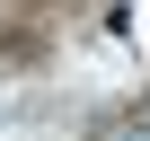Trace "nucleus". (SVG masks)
<instances>
[{"mask_svg": "<svg viewBox=\"0 0 150 141\" xmlns=\"http://www.w3.org/2000/svg\"><path fill=\"white\" fill-rule=\"evenodd\" d=\"M106 141H150V97H141L132 115H115V123H106Z\"/></svg>", "mask_w": 150, "mask_h": 141, "instance_id": "1", "label": "nucleus"}]
</instances>
